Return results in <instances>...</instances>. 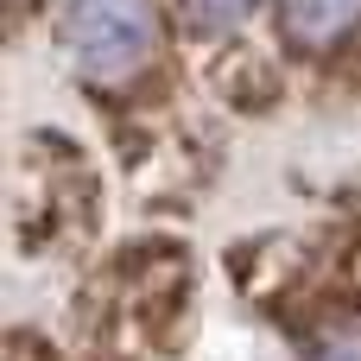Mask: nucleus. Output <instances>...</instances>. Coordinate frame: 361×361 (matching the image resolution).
<instances>
[{"label": "nucleus", "mask_w": 361, "mask_h": 361, "mask_svg": "<svg viewBox=\"0 0 361 361\" xmlns=\"http://www.w3.org/2000/svg\"><path fill=\"white\" fill-rule=\"evenodd\" d=\"M13 361H25V355H13Z\"/></svg>", "instance_id": "8"}, {"label": "nucleus", "mask_w": 361, "mask_h": 361, "mask_svg": "<svg viewBox=\"0 0 361 361\" xmlns=\"http://www.w3.org/2000/svg\"><path fill=\"white\" fill-rule=\"evenodd\" d=\"M190 305V254L178 241L121 247L82 292V330L102 355H140L178 330Z\"/></svg>", "instance_id": "1"}, {"label": "nucleus", "mask_w": 361, "mask_h": 361, "mask_svg": "<svg viewBox=\"0 0 361 361\" xmlns=\"http://www.w3.org/2000/svg\"><path fill=\"white\" fill-rule=\"evenodd\" d=\"M267 0H171V19L197 38H235L241 25L260 19Z\"/></svg>", "instance_id": "5"}, {"label": "nucleus", "mask_w": 361, "mask_h": 361, "mask_svg": "<svg viewBox=\"0 0 361 361\" xmlns=\"http://www.w3.org/2000/svg\"><path fill=\"white\" fill-rule=\"evenodd\" d=\"M44 152L25 140L19 159H13V228L25 247H63V241H82L89 222H95V171L89 159L57 140V165H38Z\"/></svg>", "instance_id": "3"}, {"label": "nucleus", "mask_w": 361, "mask_h": 361, "mask_svg": "<svg viewBox=\"0 0 361 361\" xmlns=\"http://www.w3.org/2000/svg\"><path fill=\"white\" fill-rule=\"evenodd\" d=\"M298 361H361V311L343 305V311L317 317V324L305 330V355Z\"/></svg>", "instance_id": "6"}, {"label": "nucleus", "mask_w": 361, "mask_h": 361, "mask_svg": "<svg viewBox=\"0 0 361 361\" xmlns=\"http://www.w3.org/2000/svg\"><path fill=\"white\" fill-rule=\"evenodd\" d=\"M159 0H63L57 32L89 82H140L159 57Z\"/></svg>", "instance_id": "2"}, {"label": "nucleus", "mask_w": 361, "mask_h": 361, "mask_svg": "<svg viewBox=\"0 0 361 361\" xmlns=\"http://www.w3.org/2000/svg\"><path fill=\"white\" fill-rule=\"evenodd\" d=\"M336 298L361 311V235H355V247H349V260L336 267Z\"/></svg>", "instance_id": "7"}, {"label": "nucleus", "mask_w": 361, "mask_h": 361, "mask_svg": "<svg viewBox=\"0 0 361 361\" xmlns=\"http://www.w3.org/2000/svg\"><path fill=\"white\" fill-rule=\"evenodd\" d=\"M279 38L305 57H336L361 38V0H273Z\"/></svg>", "instance_id": "4"}]
</instances>
